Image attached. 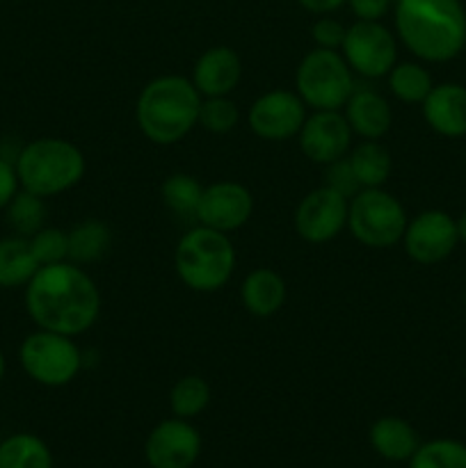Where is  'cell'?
Segmentation results:
<instances>
[{
  "label": "cell",
  "instance_id": "obj_1",
  "mask_svg": "<svg viewBox=\"0 0 466 468\" xmlns=\"http://www.w3.org/2000/svg\"><path fill=\"white\" fill-rule=\"evenodd\" d=\"M26 311L39 329L80 336L101 315V292L80 265H41L26 286Z\"/></svg>",
  "mask_w": 466,
  "mask_h": 468
},
{
  "label": "cell",
  "instance_id": "obj_2",
  "mask_svg": "<svg viewBox=\"0 0 466 468\" xmlns=\"http://www.w3.org/2000/svg\"><path fill=\"white\" fill-rule=\"evenodd\" d=\"M397 41L423 62H450L466 46L461 0H396Z\"/></svg>",
  "mask_w": 466,
  "mask_h": 468
},
{
  "label": "cell",
  "instance_id": "obj_3",
  "mask_svg": "<svg viewBox=\"0 0 466 468\" xmlns=\"http://www.w3.org/2000/svg\"><path fill=\"white\" fill-rule=\"evenodd\" d=\"M204 96L190 78L158 76L142 87L135 103V122L142 135L158 146H172L190 135L199 122Z\"/></svg>",
  "mask_w": 466,
  "mask_h": 468
},
{
  "label": "cell",
  "instance_id": "obj_4",
  "mask_svg": "<svg viewBox=\"0 0 466 468\" xmlns=\"http://www.w3.org/2000/svg\"><path fill=\"white\" fill-rule=\"evenodd\" d=\"M14 167L23 190L48 199L82 181L87 160L80 146L64 137H37L18 149Z\"/></svg>",
  "mask_w": 466,
  "mask_h": 468
},
{
  "label": "cell",
  "instance_id": "obj_5",
  "mask_svg": "<svg viewBox=\"0 0 466 468\" xmlns=\"http://www.w3.org/2000/svg\"><path fill=\"white\" fill-rule=\"evenodd\" d=\"M174 268L185 288L195 292H217L231 282L236 270V247L228 233L199 227L183 233L174 250Z\"/></svg>",
  "mask_w": 466,
  "mask_h": 468
},
{
  "label": "cell",
  "instance_id": "obj_6",
  "mask_svg": "<svg viewBox=\"0 0 466 468\" xmlns=\"http://www.w3.org/2000/svg\"><path fill=\"white\" fill-rule=\"evenodd\" d=\"M355 87V73L341 50L315 46L297 64L295 91L309 110H343Z\"/></svg>",
  "mask_w": 466,
  "mask_h": 468
},
{
  "label": "cell",
  "instance_id": "obj_7",
  "mask_svg": "<svg viewBox=\"0 0 466 468\" xmlns=\"http://www.w3.org/2000/svg\"><path fill=\"white\" fill-rule=\"evenodd\" d=\"M407 222L405 206L384 187H364L350 199L347 231L370 250H388L402 242Z\"/></svg>",
  "mask_w": 466,
  "mask_h": 468
},
{
  "label": "cell",
  "instance_id": "obj_8",
  "mask_svg": "<svg viewBox=\"0 0 466 468\" xmlns=\"http://www.w3.org/2000/svg\"><path fill=\"white\" fill-rule=\"evenodd\" d=\"M18 361L32 382L48 388L71 384L82 368V352L73 336L39 329L27 334L18 347Z\"/></svg>",
  "mask_w": 466,
  "mask_h": 468
},
{
  "label": "cell",
  "instance_id": "obj_9",
  "mask_svg": "<svg viewBox=\"0 0 466 468\" xmlns=\"http://www.w3.org/2000/svg\"><path fill=\"white\" fill-rule=\"evenodd\" d=\"M341 53L355 76L387 78L397 64V37L379 21H356L347 27Z\"/></svg>",
  "mask_w": 466,
  "mask_h": 468
},
{
  "label": "cell",
  "instance_id": "obj_10",
  "mask_svg": "<svg viewBox=\"0 0 466 468\" xmlns=\"http://www.w3.org/2000/svg\"><path fill=\"white\" fill-rule=\"evenodd\" d=\"M304 101L297 96V91L288 90H270L260 94L247 112V123L256 137L265 142H286L297 137V133L304 126L306 117Z\"/></svg>",
  "mask_w": 466,
  "mask_h": 468
},
{
  "label": "cell",
  "instance_id": "obj_11",
  "mask_svg": "<svg viewBox=\"0 0 466 468\" xmlns=\"http://www.w3.org/2000/svg\"><path fill=\"white\" fill-rule=\"evenodd\" d=\"M347 208L350 199L334 192L332 187L320 186L311 190L309 195L302 197V201L295 208V224L297 236L311 245H324L332 242L347 229Z\"/></svg>",
  "mask_w": 466,
  "mask_h": 468
},
{
  "label": "cell",
  "instance_id": "obj_12",
  "mask_svg": "<svg viewBox=\"0 0 466 468\" xmlns=\"http://www.w3.org/2000/svg\"><path fill=\"white\" fill-rule=\"evenodd\" d=\"M460 236L457 224L446 210H423L407 222L402 247L414 263L434 265L455 251Z\"/></svg>",
  "mask_w": 466,
  "mask_h": 468
},
{
  "label": "cell",
  "instance_id": "obj_13",
  "mask_svg": "<svg viewBox=\"0 0 466 468\" xmlns=\"http://www.w3.org/2000/svg\"><path fill=\"white\" fill-rule=\"evenodd\" d=\"M352 137L355 133L343 110H313L297 133V144L306 160L324 167L350 154Z\"/></svg>",
  "mask_w": 466,
  "mask_h": 468
},
{
  "label": "cell",
  "instance_id": "obj_14",
  "mask_svg": "<svg viewBox=\"0 0 466 468\" xmlns=\"http://www.w3.org/2000/svg\"><path fill=\"white\" fill-rule=\"evenodd\" d=\"M254 213V197L238 181H215L204 186L196 222L222 233H233L245 227Z\"/></svg>",
  "mask_w": 466,
  "mask_h": 468
},
{
  "label": "cell",
  "instance_id": "obj_15",
  "mask_svg": "<svg viewBox=\"0 0 466 468\" xmlns=\"http://www.w3.org/2000/svg\"><path fill=\"white\" fill-rule=\"evenodd\" d=\"M201 455V434L190 420L167 419L155 425L144 443L151 468H192Z\"/></svg>",
  "mask_w": 466,
  "mask_h": 468
},
{
  "label": "cell",
  "instance_id": "obj_16",
  "mask_svg": "<svg viewBox=\"0 0 466 468\" xmlns=\"http://www.w3.org/2000/svg\"><path fill=\"white\" fill-rule=\"evenodd\" d=\"M242 78L240 55L231 46H210L196 58L192 67V85L204 99L228 96Z\"/></svg>",
  "mask_w": 466,
  "mask_h": 468
},
{
  "label": "cell",
  "instance_id": "obj_17",
  "mask_svg": "<svg viewBox=\"0 0 466 468\" xmlns=\"http://www.w3.org/2000/svg\"><path fill=\"white\" fill-rule=\"evenodd\" d=\"M352 133L361 140H382L393 123V110L388 101L373 87H355L347 103L343 105Z\"/></svg>",
  "mask_w": 466,
  "mask_h": 468
},
{
  "label": "cell",
  "instance_id": "obj_18",
  "mask_svg": "<svg viewBox=\"0 0 466 468\" xmlns=\"http://www.w3.org/2000/svg\"><path fill=\"white\" fill-rule=\"evenodd\" d=\"M423 117L434 133L443 137L466 135V87L457 82L434 85L423 101Z\"/></svg>",
  "mask_w": 466,
  "mask_h": 468
},
{
  "label": "cell",
  "instance_id": "obj_19",
  "mask_svg": "<svg viewBox=\"0 0 466 468\" xmlns=\"http://www.w3.org/2000/svg\"><path fill=\"white\" fill-rule=\"evenodd\" d=\"M288 286L286 279L270 268H256L242 279L240 283V302L247 314L256 318H270L279 314L286 304Z\"/></svg>",
  "mask_w": 466,
  "mask_h": 468
},
{
  "label": "cell",
  "instance_id": "obj_20",
  "mask_svg": "<svg viewBox=\"0 0 466 468\" xmlns=\"http://www.w3.org/2000/svg\"><path fill=\"white\" fill-rule=\"evenodd\" d=\"M370 446L387 462H409L420 446L418 434L400 416H382L370 425Z\"/></svg>",
  "mask_w": 466,
  "mask_h": 468
},
{
  "label": "cell",
  "instance_id": "obj_21",
  "mask_svg": "<svg viewBox=\"0 0 466 468\" xmlns=\"http://www.w3.org/2000/svg\"><path fill=\"white\" fill-rule=\"evenodd\" d=\"M37 270L39 263L32 256L27 238H0V288H26Z\"/></svg>",
  "mask_w": 466,
  "mask_h": 468
},
{
  "label": "cell",
  "instance_id": "obj_22",
  "mask_svg": "<svg viewBox=\"0 0 466 468\" xmlns=\"http://www.w3.org/2000/svg\"><path fill=\"white\" fill-rule=\"evenodd\" d=\"M69 261L76 265H90L103 259L112 247L110 227L101 219H82L69 229Z\"/></svg>",
  "mask_w": 466,
  "mask_h": 468
},
{
  "label": "cell",
  "instance_id": "obj_23",
  "mask_svg": "<svg viewBox=\"0 0 466 468\" xmlns=\"http://www.w3.org/2000/svg\"><path fill=\"white\" fill-rule=\"evenodd\" d=\"M355 176L359 181L361 190L364 187H384L393 172V160L391 154L379 140H364L356 146H352L347 154Z\"/></svg>",
  "mask_w": 466,
  "mask_h": 468
},
{
  "label": "cell",
  "instance_id": "obj_24",
  "mask_svg": "<svg viewBox=\"0 0 466 468\" xmlns=\"http://www.w3.org/2000/svg\"><path fill=\"white\" fill-rule=\"evenodd\" d=\"M0 468H53V452L37 434H12L0 443Z\"/></svg>",
  "mask_w": 466,
  "mask_h": 468
},
{
  "label": "cell",
  "instance_id": "obj_25",
  "mask_svg": "<svg viewBox=\"0 0 466 468\" xmlns=\"http://www.w3.org/2000/svg\"><path fill=\"white\" fill-rule=\"evenodd\" d=\"M388 91L396 96L400 103L416 105L423 103L428 94L432 91L434 82L428 69L418 62H397L388 71Z\"/></svg>",
  "mask_w": 466,
  "mask_h": 468
},
{
  "label": "cell",
  "instance_id": "obj_26",
  "mask_svg": "<svg viewBox=\"0 0 466 468\" xmlns=\"http://www.w3.org/2000/svg\"><path fill=\"white\" fill-rule=\"evenodd\" d=\"M201 195H204V186L192 174L185 172L169 174L163 181V186H160L163 204L174 215H178V218L196 219V208H199Z\"/></svg>",
  "mask_w": 466,
  "mask_h": 468
},
{
  "label": "cell",
  "instance_id": "obj_27",
  "mask_svg": "<svg viewBox=\"0 0 466 468\" xmlns=\"http://www.w3.org/2000/svg\"><path fill=\"white\" fill-rule=\"evenodd\" d=\"M210 384L199 375H185L178 379L169 391V410L176 419H195V416L204 414L206 407L210 405Z\"/></svg>",
  "mask_w": 466,
  "mask_h": 468
},
{
  "label": "cell",
  "instance_id": "obj_28",
  "mask_svg": "<svg viewBox=\"0 0 466 468\" xmlns=\"http://www.w3.org/2000/svg\"><path fill=\"white\" fill-rule=\"evenodd\" d=\"M5 215H7V224L14 236L30 238L46 227V199L21 187L7 204Z\"/></svg>",
  "mask_w": 466,
  "mask_h": 468
},
{
  "label": "cell",
  "instance_id": "obj_29",
  "mask_svg": "<svg viewBox=\"0 0 466 468\" xmlns=\"http://www.w3.org/2000/svg\"><path fill=\"white\" fill-rule=\"evenodd\" d=\"M409 468H466V446L455 439L420 443L411 455Z\"/></svg>",
  "mask_w": 466,
  "mask_h": 468
},
{
  "label": "cell",
  "instance_id": "obj_30",
  "mask_svg": "<svg viewBox=\"0 0 466 468\" xmlns=\"http://www.w3.org/2000/svg\"><path fill=\"white\" fill-rule=\"evenodd\" d=\"M238 122H240V110H238L236 101H231L228 96H208L201 101L196 126H201L204 131L213 133V135H227L238 126Z\"/></svg>",
  "mask_w": 466,
  "mask_h": 468
},
{
  "label": "cell",
  "instance_id": "obj_31",
  "mask_svg": "<svg viewBox=\"0 0 466 468\" xmlns=\"http://www.w3.org/2000/svg\"><path fill=\"white\" fill-rule=\"evenodd\" d=\"M35 261L41 265H55L69 261V233L58 227H44L27 238Z\"/></svg>",
  "mask_w": 466,
  "mask_h": 468
},
{
  "label": "cell",
  "instance_id": "obj_32",
  "mask_svg": "<svg viewBox=\"0 0 466 468\" xmlns=\"http://www.w3.org/2000/svg\"><path fill=\"white\" fill-rule=\"evenodd\" d=\"M323 186L332 187L334 192L343 195L345 199H352L356 192H361L359 181L355 176V169H352L350 160L341 158V160H334V163L324 165V183Z\"/></svg>",
  "mask_w": 466,
  "mask_h": 468
},
{
  "label": "cell",
  "instance_id": "obj_33",
  "mask_svg": "<svg viewBox=\"0 0 466 468\" xmlns=\"http://www.w3.org/2000/svg\"><path fill=\"white\" fill-rule=\"evenodd\" d=\"M345 32L347 27L343 26L341 21H336V18L332 16H320L318 21L313 23V27H311V37H313L315 46L318 48H329V50H341L343 46V39H345Z\"/></svg>",
  "mask_w": 466,
  "mask_h": 468
},
{
  "label": "cell",
  "instance_id": "obj_34",
  "mask_svg": "<svg viewBox=\"0 0 466 468\" xmlns=\"http://www.w3.org/2000/svg\"><path fill=\"white\" fill-rule=\"evenodd\" d=\"M18 190H21V183H18L16 167H14L12 160L0 155V210L7 208V204Z\"/></svg>",
  "mask_w": 466,
  "mask_h": 468
},
{
  "label": "cell",
  "instance_id": "obj_35",
  "mask_svg": "<svg viewBox=\"0 0 466 468\" xmlns=\"http://www.w3.org/2000/svg\"><path fill=\"white\" fill-rule=\"evenodd\" d=\"M393 0H347L356 21H382Z\"/></svg>",
  "mask_w": 466,
  "mask_h": 468
},
{
  "label": "cell",
  "instance_id": "obj_36",
  "mask_svg": "<svg viewBox=\"0 0 466 468\" xmlns=\"http://www.w3.org/2000/svg\"><path fill=\"white\" fill-rule=\"evenodd\" d=\"M297 3H300L306 12L324 16V14H332L336 12V9H341L343 5H347V0H297Z\"/></svg>",
  "mask_w": 466,
  "mask_h": 468
},
{
  "label": "cell",
  "instance_id": "obj_37",
  "mask_svg": "<svg viewBox=\"0 0 466 468\" xmlns=\"http://www.w3.org/2000/svg\"><path fill=\"white\" fill-rule=\"evenodd\" d=\"M455 224H457V236H460L461 242H466V210L455 219Z\"/></svg>",
  "mask_w": 466,
  "mask_h": 468
},
{
  "label": "cell",
  "instance_id": "obj_38",
  "mask_svg": "<svg viewBox=\"0 0 466 468\" xmlns=\"http://www.w3.org/2000/svg\"><path fill=\"white\" fill-rule=\"evenodd\" d=\"M5 370H7V364H5V355H3V350H0V384H3V379H5Z\"/></svg>",
  "mask_w": 466,
  "mask_h": 468
},
{
  "label": "cell",
  "instance_id": "obj_39",
  "mask_svg": "<svg viewBox=\"0 0 466 468\" xmlns=\"http://www.w3.org/2000/svg\"><path fill=\"white\" fill-rule=\"evenodd\" d=\"M388 468H393V466H388Z\"/></svg>",
  "mask_w": 466,
  "mask_h": 468
},
{
  "label": "cell",
  "instance_id": "obj_40",
  "mask_svg": "<svg viewBox=\"0 0 466 468\" xmlns=\"http://www.w3.org/2000/svg\"><path fill=\"white\" fill-rule=\"evenodd\" d=\"M393 3H396V0H393Z\"/></svg>",
  "mask_w": 466,
  "mask_h": 468
}]
</instances>
